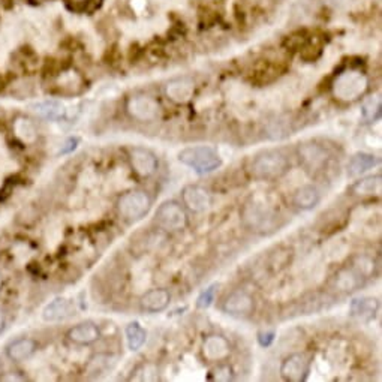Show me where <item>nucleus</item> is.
<instances>
[{
    "label": "nucleus",
    "instance_id": "nucleus-19",
    "mask_svg": "<svg viewBox=\"0 0 382 382\" xmlns=\"http://www.w3.org/2000/svg\"><path fill=\"white\" fill-rule=\"evenodd\" d=\"M376 165H378V158L375 155L360 152V153H356L349 159L348 174L351 177H359V175L367 173L369 170H372Z\"/></svg>",
    "mask_w": 382,
    "mask_h": 382
},
{
    "label": "nucleus",
    "instance_id": "nucleus-25",
    "mask_svg": "<svg viewBox=\"0 0 382 382\" xmlns=\"http://www.w3.org/2000/svg\"><path fill=\"white\" fill-rule=\"evenodd\" d=\"M13 131H16V135L26 144L33 143L36 140V129L31 120L18 119L16 125H13Z\"/></svg>",
    "mask_w": 382,
    "mask_h": 382
},
{
    "label": "nucleus",
    "instance_id": "nucleus-6",
    "mask_svg": "<svg viewBox=\"0 0 382 382\" xmlns=\"http://www.w3.org/2000/svg\"><path fill=\"white\" fill-rule=\"evenodd\" d=\"M367 87V80L364 75L356 71H348L339 75L334 81V94L344 101L357 99L360 94L364 93Z\"/></svg>",
    "mask_w": 382,
    "mask_h": 382
},
{
    "label": "nucleus",
    "instance_id": "nucleus-24",
    "mask_svg": "<svg viewBox=\"0 0 382 382\" xmlns=\"http://www.w3.org/2000/svg\"><path fill=\"white\" fill-rule=\"evenodd\" d=\"M113 364H114V361H113L111 356H102V354H99V356L90 360V363L87 366V372L90 376L98 378V376L104 375L105 372H108V369H111Z\"/></svg>",
    "mask_w": 382,
    "mask_h": 382
},
{
    "label": "nucleus",
    "instance_id": "nucleus-3",
    "mask_svg": "<svg viewBox=\"0 0 382 382\" xmlns=\"http://www.w3.org/2000/svg\"><path fill=\"white\" fill-rule=\"evenodd\" d=\"M243 221L256 233L266 234L275 231L278 214L263 200L252 198L243 209Z\"/></svg>",
    "mask_w": 382,
    "mask_h": 382
},
{
    "label": "nucleus",
    "instance_id": "nucleus-34",
    "mask_svg": "<svg viewBox=\"0 0 382 382\" xmlns=\"http://www.w3.org/2000/svg\"><path fill=\"white\" fill-rule=\"evenodd\" d=\"M5 329V315L2 313V310H0V333L4 332Z\"/></svg>",
    "mask_w": 382,
    "mask_h": 382
},
{
    "label": "nucleus",
    "instance_id": "nucleus-30",
    "mask_svg": "<svg viewBox=\"0 0 382 382\" xmlns=\"http://www.w3.org/2000/svg\"><path fill=\"white\" fill-rule=\"evenodd\" d=\"M214 379L216 381H231L233 379V371L227 364L217 366V369L214 371Z\"/></svg>",
    "mask_w": 382,
    "mask_h": 382
},
{
    "label": "nucleus",
    "instance_id": "nucleus-26",
    "mask_svg": "<svg viewBox=\"0 0 382 382\" xmlns=\"http://www.w3.org/2000/svg\"><path fill=\"white\" fill-rule=\"evenodd\" d=\"M336 285L342 291H354L359 286V276L351 270H342L336 276Z\"/></svg>",
    "mask_w": 382,
    "mask_h": 382
},
{
    "label": "nucleus",
    "instance_id": "nucleus-16",
    "mask_svg": "<svg viewBox=\"0 0 382 382\" xmlns=\"http://www.w3.org/2000/svg\"><path fill=\"white\" fill-rule=\"evenodd\" d=\"M229 342L219 334L209 336L202 344L204 357L210 361H221L229 356Z\"/></svg>",
    "mask_w": 382,
    "mask_h": 382
},
{
    "label": "nucleus",
    "instance_id": "nucleus-14",
    "mask_svg": "<svg viewBox=\"0 0 382 382\" xmlns=\"http://www.w3.org/2000/svg\"><path fill=\"white\" fill-rule=\"evenodd\" d=\"M36 351H38L36 340H33L31 337H21V339H17V340H13V342H11L6 346L5 354L11 361L20 363V361L29 360Z\"/></svg>",
    "mask_w": 382,
    "mask_h": 382
},
{
    "label": "nucleus",
    "instance_id": "nucleus-27",
    "mask_svg": "<svg viewBox=\"0 0 382 382\" xmlns=\"http://www.w3.org/2000/svg\"><path fill=\"white\" fill-rule=\"evenodd\" d=\"M300 155H302V158L309 162L310 165H317V163H321L325 159V152L318 146H305L300 150Z\"/></svg>",
    "mask_w": 382,
    "mask_h": 382
},
{
    "label": "nucleus",
    "instance_id": "nucleus-32",
    "mask_svg": "<svg viewBox=\"0 0 382 382\" xmlns=\"http://www.w3.org/2000/svg\"><path fill=\"white\" fill-rule=\"evenodd\" d=\"M77 146H78V138H67L66 140V143L62 146V148H60V155H66V153H71V152H74V150L77 148Z\"/></svg>",
    "mask_w": 382,
    "mask_h": 382
},
{
    "label": "nucleus",
    "instance_id": "nucleus-20",
    "mask_svg": "<svg viewBox=\"0 0 382 382\" xmlns=\"http://www.w3.org/2000/svg\"><path fill=\"white\" fill-rule=\"evenodd\" d=\"M167 94L170 99H173L177 104L187 102L194 94V84L189 80H177L173 81L167 87Z\"/></svg>",
    "mask_w": 382,
    "mask_h": 382
},
{
    "label": "nucleus",
    "instance_id": "nucleus-8",
    "mask_svg": "<svg viewBox=\"0 0 382 382\" xmlns=\"http://www.w3.org/2000/svg\"><path fill=\"white\" fill-rule=\"evenodd\" d=\"M222 310L231 317H249L255 310V300L244 291H234L224 300Z\"/></svg>",
    "mask_w": 382,
    "mask_h": 382
},
{
    "label": "nucleus",
    "instance_id": "nucleus-9",
    "mask_svg": "<svg viewBox=\"0 0 382 382\" xmlns=\"http://www.w3.org/2000/svg\"><path fill=\"white\" fill-rule=\"evenodd\" d=\"M129 160L133 171L140 177H150L158 170V158L144 147H133L129 152Z\"/></svg>",
    "mask_w": 382,
    "mask_h": 382
},
{
    "label": "nucleus",
    "instance_id": "nucleus-11",
    "mask_svg": "<svg viewBox=\"0 0 382 382\" xmlns=\"http://www.w3.org/2000/svg\"><path fill=\"white\" fill-rule=\"evenodd\" d=\"M128 110H129V114L136 120L152 121L158 117L159 105L155 99L148 97H135L129 99Z\"/></svg>",
    "mask_w": 382,
    "mask_h": 382
},
{
    "label": "nucleus",
    "instance_id": "nucleus-33",
    "mask_svg": "<svg viewBox=\"0 0 382 382\" xmlns=\"http://www.w3.org/2000/svg\"><path fill=\"white\" fill-rule=\"evenodd\" d=\"M0 381H4V382H20V381H26V378L24 376H20L16 372H11V373H6L4 376H0Z\"/></svg>",
    "mask_w": 382,
    "mask_h": 382
},
{
    "label": "nucleus",
    "instance_id": "nucleus-13",
    "mask_svg": "<svg viewBox=\"0 0 382 382\" xmlns=\"http://www.w3.org/2000/svg\"><path fill=\"white\" fill-rule=\"evenodd\" d=\"M66 336L72 344L86 346V345H92V344L97 342V340H99L101 330L94 322L84 321V322H80V324L74 325L72 329L67 332Z\"/></svg>",
    "mask_w": 382,
    "mask_h": 382
},
{
    "label": "nucleus",
    "instance_id": "nucleus-35",
    "mask_svg": "<svg viewBox=\"0 0 382 382\" xmlns=\"http://www.w3.org/2000/svg\"><path fill=\"white\" fill-rule=\"evenodd\" d=\"M0 288H2V276H0Z\"/></svg>",
    "mask_w": 382,
    "mask_h": 382
},
{
    "label": "nucleus",
    "instance_id": "nucleus-29",
    "mask_svg": "<svg viewBox=\"0 0 382 382\" xmlns=\"http://www.w3.org/2000/svg\"><path fill=\"white\" fill-rule=\"evenodd\" d=\"M216 288H217V285H212L206 291H202L200 294V297L197 298L198 309H209L213 305L214 297H216Z\"/></svg>",
    "mask_w": 382,
    "mask_h": 382
},
{
    "label": "nucleus",
    "instance_id": "nucleus-31",
    "mask_svg": "<svg viewBox=\"0 0 382 382\" xmlns=\"http://www.w3.org/2000/svg\"><path fill=\"white\" fill-rule=\"evenodd\" d=\"M275 332H263L258 333V344L263 348H268L273 342H275Z\"/></svg>",
    "mask_w": 382,
    "mask_h": 382
},
{
    "label": "nucleus",
    "instance_id": "nucleus-23",
    "mask_svg": "<svg viewBox=\"0 0 382 382\" xmlns=\"http://www.w3.org/2000/svg\"><path fill=\"white\" fill-rule=\"evenodd\" d=\"M351 190L356 195H363V197L373 195L375 192H379L381 190V175L376 174V175H369V177H364V179H360L352 185Z\"/></svg>",
    "mask_w": 382,
    "mask_h": 382
},
{
    "label": "nucleus",
    "instance_id": "nucleus-5",
    "mask_svg": "<svg viewBox=\"0 0 382 382\" xmlns=\"http://www.w3.org/2000/svg\"><path fill=\"white\" fill-rule=\"evenodd\" d=\"M156 224L165 231H180L187 225V216L179 202L170 200L162 202L155 213Z\"/></svg>",
    "mask_w": 382,
    "mask_h": 382
},
{
    "label": "nucleus",
    "instance_id": "nucleus-22",
    "mask_svg": "<svg viewBox=\"0 0 382 382\" xmlns=\"http://www.w3.org/2000/svg\"><path fill=\"white\" fill-rule=\"evenodd\" d=\"M33 111L47 120H59L65 116V107L59 101H44L35 104Z\"/></svg>",
    "mask_w": 382,
    "mask_h": 382
},
{
    "label": "nucleus",
    "instance_id": "nucleus-17",
    "mask_svg": "<svg viewBox=\"0 0 382 382\" xmlns=\"http://www.w3.org/2000/svg\"><path fill=\"white\" fill-rule=\"evenodd\" d=\"M170 293L163 288H155L147 291L143 297H141V307L146 312L150 313H158L165 310L170 305Z\"/></svg>",
    "mask_w": 382,
    "mask_h": 382
},
{
    "label": "nucleus",
    "instance_id": "nucleus-28",
    "mask_svg": "<svg viewBox=\"0 0 382 382\" xmlns=\"http://www.w3.org/2000/svg\"><path fill=\"white\" fill-rule=\"evenodd\" d=\"M363 117L367 121H375L381 117V99L379 98H372L369 101H366L363 105Z\"/></svg>",
    "mask_w": 382,
    "mask_h": 382
},
{
    "label": "nucleus",
    "instance_id": "nucleus-12",
    "mask_svg": "<svg viewBox=\"0 0 382 382\" xmlns=\"http://www.w3.org/2000/svg\"><path fill=\"white\" fill-rule=\"evenodd\" d=\"M75 312V306L71 298L58 297L43 309V320L45 322H59L70 318Z\"/></svg>",
    "mask_w": 382,
    "mask_h": 382
},
{
    "label": "nucleus",
    "instance_id": "nucleus-2",
    "mask_svg": "<svg viewBox=\"0 0 382 382\" xmlns=\"http://www.w3.org/2000/svg\"><path fill=\"white\" fill-rule=\"evenodd\" d=\"M183 165L192 168L198 174H209L222 165V159L217 152L207 146L186 147L177 156Z\"/></svg>",
    "mask_w": 382,
    "mask_h": 382
},
{
    "label": "nucleus",
    "instance_id": "nucleus-18",
    "mask_svg": "<svg viewBox=\"0 0 382 382\" xmlns=\"http://www.w3.org/2000/svg\"><path fill=\"white\" fill-rule=\"evenodd\" d=\"M293 201H294V206H297L298 209L312 210L320 204L321 194L313 185H303L295 190Z\"/></svg>",
    "mask_w": 382,
    "mask_h": 382
},
{
    "label": "nucleus",
    "instance_id": "nucleus-15",
    "mask_svg": "<svg viewBox=\"0 0 382 382\" xmlns=\"http://www.w3.org/2000/svg\"><path fill=\"white\" fill-rule=\"evenodd\" d=\"M378 307H379V303L376 298L361 297V298L352 300L349 306V313L352 318H356L361 322H371L376 315Z\"/></svg>",
    "mask_w": 382,
    "mask_h": 382
},
{
    "label": "nucleus",
    "instance_id": "nucleus-4",
    "mask_svg": "<svg viewBox=\"0 0 382 382\" xmlns=\"http://www.w3.org/2000/svg\"><path fill=\"white\" fill-rule=\"evenodd\" d=\"M150 206H152V200H150L147 192L140 189L129 190V192L121 195L117 201L119 213L129 222L143 219L148 213Z\"/></svg>",
    "mask_w": 382,
    "mask_h": 382
},
{
    "label": "nucleus",
    "instance_id": "nucleus-10",
    "mask_svg": "<svg viewBox=\"0 0 382 382\" xmlns=\"http://www.w3.org/2000/svg\"><path fill=\"white\" fill-rule=\"evenodd\" d=\"M185 206L194 213L206 212L210 206V194L206 189L197 185H187L182 190Z\"/></svg>",
    "mask_w": 382,
    "mask_h": 382
},
{
    "label": "nucleus",
    "instance_id": "nucleus-1",
    "mask_svg": "<svg viewBox=\"0 0 382 382\" xmlns=\"http://www.w3.org/2000/svg\"><path fill=\"white\" fill-rule=\"evenodd\" d=\"M290 170V160L280 150H264L251 163V173L258 180H278Z\"/></svg>",
    "mask_w": 382,
    "mask_h": 382
},
{
    "label": "nucleus",
    "instance_id": "nucleus-7",
    "mask_svg": "<svg viewBox=\"0 0 382 382\" xmlns=\"http://www.w3.org/2000/svg\"><path fill=\"white\" fill-rule=\"evenodd\" d=\"M310 372V361L305 354H291L286 357L280 366V375L285 381L303 382L307 379Z\"/></svg>",
    "mask_w": 382,
    "mask_h": 382
},
{
    "label": "nucleus",
    "instance_id": "nucleus-21",
    "mask_svg": "<svg viewBox=\"0 0 382 382\" xmlns=\"http://www.w3.org/2000/svg\"><path fill=\"white\" fill-rule=\"evenodd\" d=\"M147 340V332L140 322H131L126 327V344L128 348L135 352L140 351Z\"/></svg>",
    "mask_w": 382,
    "mask_h": 382
}]
</instances>
